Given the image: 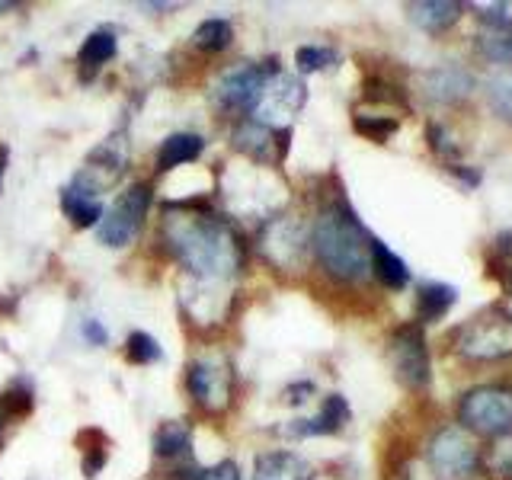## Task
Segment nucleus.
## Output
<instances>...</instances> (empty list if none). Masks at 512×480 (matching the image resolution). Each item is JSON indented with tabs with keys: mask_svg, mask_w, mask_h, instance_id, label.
Segmentation results:
<instances>
[{
	"mask_svg": "<svg viewBox=\"0 0 512 480\" xmlns=\"http://www.w3.org/2000/svg\"><path fill=\"white\" fill-rule=\"evenodd\" d=\"M160 231L173 260L202 285H228L247 266L244 234L205 202L189 199L167 205Z\"/></svg>",
	"mask_w": 512,
	"mask_h": 480,
	"instance_id": "nucleus-1",
	"label": "nucleus"
},
{
	"mask_svg": "<svg viewBox=\"0 0 512 480\" xmlns=\"http://www.w3.org/2000/svg\"><path fill=\"white\" fill-rule=\"evenodd\" d=\"M311 250L320 269L340 282H362L372 276V234L346 199L320 208L311 228Z\"/></svg>",
	"mask_w": 512,
	"mask_h": 480,
	"instance_id": "nucleus-2",
	"label": "nucleus"
},
{
	"mask_svg": "<svg viewBox=\"0 0 512 480\" xmlns=\"http://www.w3.org/2000/svg\"><path fill=\"white\" fill-rule=\"evenodd\" d=\"M186 391L202 413L208 416H221L228 413L234 404V391H237V375L234 365L212 352V356H196L186 365Z\"/></svg>",
	"mask_w": 512,
	"mask_h": 480,
	"instance_id": "nucleus-3",
	"label": "nucleus"
},
{
	"mask_svg": "<svg viewBox=\"0 0 512 480\" xmlns=\"http://www.w3.org/2000/svg\"><path fill=\"white\" fill-rule=\"evenodd\" d=\"M455 352L471 362H496L512 356V314L506 308H487L455 333Z\"/></svg>",
	"mask_w": 512,
	"mask_h": 480,
	"instance_id": "nucleus-4",
	"label": "nucleus"
},
{
	"mask_svg": "<svg viewBox=\"0 0 512 480\" xmlns=\"http://www.w3.org/2000/svg\"><path fill=\"white\" fill-rule=\"evenodd\" d=\"M154 202V186L151 183H132L122 196L112 202L100 224H96V237H100L103 247H128L132 240L141 234L144 218L151 212Z\"/></svg>",
	"mask_w": 512,
	"mask_h": 480,
	"instance_id": "nucleus-5",
	"label": "nucleus"
},
{
	"mask_svg": "<svg viewBox=\"0 0 512 480\" xmlns=\"http://www.w3.org/2000/svg\"><path fill=\"white\" fill-rule=\"evenodd\" d=\"M272 74H279V61L276 58H269L263 64H256V61L234 64V68L224 71L221 80H218L215 106L224 109V112H231V116H240V119L253 116V109H256V103H260V96H263L266 80Z\"/></svg>",
	"mask_w": 512,
	"mask_h": 480,
	"instance_id": "nucleus-6",
	"label": "nucleus"
},
{
	"mask_svg": "<svg viewBox=\"0 0 512 480\" xmlns=\"http://www.w3.org/2000/svg\"><path fill=\"white\" fill-rule=\"evenodd\" d=\"M458 420L477 436H506L512 432V394L496 384L471 388L458 400Z\"/></svg>",
	"mask_w": 512,
	"mask_h": 480,
	"instance_id": "nucleus-7",
	"label": "nucleus"
},
{
	"mask_svg": "<svg viewBox=\"0 0 512 480\" xmlns=\"http://www.w3.org/2000/svg\"><path fill=\"white\" fill-rule=\"evenodd\" d=\"M308 247H311V231L304 228V221L295 215L269 218L260 234V250L266 253V260L276 263L279 269H295L304 260Z\"/></svg>",
	"mask_w": 512,
	"mask_h": 480,
	"instance_id": "nucleus-8",
	"label": "nucleus"
},
{
	"mask_svg": "<svg viewBox=\"0 0 512 480\" xmlns=\"http://www.w3.org/2000/svg\"><path fill=\"white\" fill-rule=\"evenodd\" d=\"M391 362L397 378L407 384L410 391H423L432 378V362H429V346L420 324H404L391 336Z\"/></svg>",
	"mask_w": 512,
	"mask_h": 480,
	"instance_id": "nucleus-9",
	"label": "nucleus"
},
{
	"mask_svg": "<svg viewBox=\"0 0 512 480\" xmlns=\"http://www.w3.org/2000/svg\"><path fill=\"white\" fill-rule=\"evenodd\" d=\"M234 148L240 154H247L250 160H256V164H282L285 154H288V141H292V128H269L263 122H256V119H240L237 128H234Z\"/></svg>",
	"mask_w": 512,
	"mask_h": 480,
	"instance_id": "nucleus-10",
	"label": "nucleus"
},
{
	"mask_svg": "<svg viewBox=\"0 0 512 480\" xmlns=\"http://www.w3.org/2000/svg\"><path fill=\"white\" fill-rule=\"evenodd\" d=\"M304 100H308V90H304L301 80L279 71L266 80L263 96H260V103H256L250 119L263 122L269 128H282V122L292 119L295 112L304 106Z\"/></svg>",
	"mask_w": 512,
	"mask_h": 480,
	"instance_id": "nucleus-11",
	"label": "nucleus"
},
{
	"mask_svg": "<svg viewBox=\"0 0 512 480\" xmlns=\"http://www.w3.org/2000/svg\"><path fill=\"white\" fill-rule=\"evenodd\" d=\"M429 464L445 477H461L477 471L480 464V452L474 439L458 426H445L439 429L429 442Z\"/></svg>",
	"mask_w": 512,
	"mask_h": 480,
	"instance_id": "nucleus-12",
	"label": "nucleus"
},
{
	"mask_svg": "<svg viewBox=\"0 0 512 480\" xmlns=\"http://www.w3.org/2000/svg\"><path fill=\"white\" fill-rule=\"evenodd\" d=\"M100 180L80 170L74 180L61 189V212L68 215L77 228H93L103 218V202H100Z\"/></svg>",
	"mask_w": 512,
	"mask_h": 480,
	"instance_id": "nucleus-13",
	"label": "nucleus"
},
{
	"mask_svg": "<svg viewBox=\"0 0 512 480\" xmlns=\"http://www.w3.org/2000/svg\"><path fill=\"white\" fill-rule=\"evenodd\" d=\"M349 404L343 394H330L324 400V407H320L317 416L311 420H295L285 426V436L292 439H311V436H333V432H340L346 423H349Z\"/></svg>",
	"mask_w": 512,
	"mask_h": 480,
	"instance_id": "nucleus-14",
	"label": "nucleus"
},
{
	"mask_svg": "<svg viewBox=\"0 0 512 480\" xmlns=\"http://www.w3.org/2000/svg\"><path fill=\"white\" fill-rule=\"evenodd\" d=\"M423 90L436 103H458L474 90V74L464 71L461 64H439L423 74Z\"/></svg>",
	"mask_w": 512,
	"mask_h": 480,
	"instance_id": "nucleus-15",
	"label": "nucleus"
},
{
	"mask_svg": "<svg viewBox=\"0 0 512 480\" xmlns=\"http://www.w3.org/2000/svg\"><path fill=\"white\" fill-rule=\"evenodd\" d=\"M461 10L464 7L455 4V0H416V4H407V16L429 36L452 29L461 20Z\"/></svg>",
	"mask_w": 512,
	"mask_h": 480,
	"instance_id": "nucleus-16",
	"label": "nucleus"
},
{
	"mask_svg": "<svg viewBox=\"0 0 512 480\" xmlns=\"http://www.w3.org/2000/svg\"><path fill=\"white\" fill-rule=\"evenodd\" d=\"M253 480H314V471L292 452H266L253 464Z\"/></svg>",
	"mask_w": 512,
	"mask_h": 480,
	"instance_id": "nucleus-17",
	"label": "nucleus"
},
{
	"mask_svg": "<svg viewBox=\"0 0 512 480\" xmlns=\"http://www.w3.org/2000/svg\"><path fill=\"white\" fill-rule=\"evenodd\" d=\"M205 151V138L196 132H176L170 135L157 151V173H170L183 164H192Z\"/></svg>",
	"mask_w": 512,
	"mask_h": 480,
	"instance_id": "nucleus-18",
	"label": "nucleus"
},
{
	"mask_svg": "<svg viewBox=\"0 0 512 480\" xmlns=\"http://www.w3.org/2000/svg\"><path fill=\"white\" fill-rule=\"evenodd\" d=\"M372 272H375V279L384 288H391V292H400V288L410 285L407 263L400 260V256L388 244H384V240H378V237H372Z\"/></svg>",
	"mask_w": 512,
	"mask_h": 480,
	"instance_id": "nucleus-19",
	"label": "nucleus"
},
{
	"mask_svg": "<svg viewBox=\"0 0 512 480\" xmlns=\"http://www.w3.org/2000/svg\"><path fill=\"white\" fill-rule=\"evenodd\" d=\"M458 292L445 282H423L416 288V320L420 324H432V320H442L452 311Z\"/></svg>",
	"mask_w": 512,
	"mask_h": 480,
	"instance_id": "nucleus-20",
	"label": "nucleus"
},
{
	"mask_svg": "<svg viewBox=\"0 0 512 480\" xmlns=\"http://www.w3.org/2000/svg\"><path fill=\"white\" fill-rule=\"evenodd\" d=\"M189 448H192V429L183 420H170L154 432V455L157 458L180 461L189 455Z\"/></svg>",
	"mask_w": 512,
	"mask_h": 480,
	"instance_id": "nucleus-21",
	"label": "nucleus"
},
{
	"mask_svg": "<svg viewBox=\"0 0 512 480\" xmlns=\"http://www.w3.org/2000/svg\"><path fill=\"white\" fill-rule=\"evenodd\" d=\"M234 42V26L228 20H221V16H212V20H202L192 32V45L199 48L205 55H218L224 52Z\"/></svg>",
	"mask_w": 512,
	"mask_h": 480,
	"instance_id": "nucleus-22",
	"label": "nucleus"
},
{
	"mask_svg": "<svg viewBox=\"0 0 512 480\" xmlns=\"http://www.w3.org/2000/svg\"><path fill=\"white\" fill-rule=\"evenodd\" d=\"M116 52H119V42H116V36L112 32H106V29H96V32H90V36L84 39V45H80V52H77V61L84 64V68H103L106 61H112L116 58Z\"/></svg>",
	"mask_w": 512,
	"mask_h": 480,
	"instance_id": "nucleus-23",
	"label": "nucleus"
},
{
	"mask_svg": "<svg viewBox=\"0 0 512 480\" xmlns=\"http://www.w3.org/2000/svg\"><path fill=\"white\" fill-rule=\"evenodd\" d=\"M477 48L487 61L512 64V26H493L477 36Z\"/></svg>",
	"mask_w": 512,
	"mask_h": 480,
	"instance_id": "nucleus-24",
	"label": "nucleus"
},
{
	"mask_svg": "<svg viewBox=\"0 0 512 480\" xmlns=\"http://www.w3.org/2000/svg\"><path fill=\"white\" fill-rule=\"evenodd\" d=\"M160 356H164V349H160V343L154 340L151 333L135 330V333L125 340V359L132 362V365H151V362H157Z\"/></svg>",
	"mask_w": 512,
	"mask_h": 480,
	"instance_id": "nucleus-25",
	"label": "nucleus"
},
{
	"mask_svg": "<svg viewBox=\"0 0 512 480\" xmlns=\"http://www.w3.org/2000/svg\"><path fill=\"white\" fill-rule=\"evenodd\" d=\"M487 471L496 477V480H512V432H506V436H496L490 452L484 458Z\"/></svg>",
	"mask_w": 512,
	"mask_h": 480,
	"instance_id": "nucleus-26",
	"label": "nucleus"
},
{
	"mask_svg": "<svg viewBox=\"0 0 512 480\" xmlns=\"http://www.w3.org/2000/svg\"><path fill=\"white\" fill-rule=\"evenodd\" d=\"M352 125H356L359 135H365L368 141H378V144H384L400 128V122L394 116H365V112H356Z\"/></svg>",
	"mask_w": 512,
	"mask_h": 480,
	"instance_id": "nucleus-27",
	"label": "nucleus"
},
{
	"mask_svg": "<svg viewBox=\"0 0 512 480\" xmlns=\"http://www.w3.org/2000/svg\"><path fill=\"white\" fill-rule=\"evenodd\" d=\"M487 96H490V106L496 116L512 125V71L496 74L487 84Z\"/></svg>",
	"mask_w": 512,
	"mask_h": 480,
	"instance_id": "nucleus-28",
	"label": "nucleus"
},
{
	"mask_svg": "<svg viewBox=\"0 0 512 480\" xmlns=\"http://www.w3.org/2000/svg\"><path fill=\"white\" fill-rule=\"evenodd\" d=\"M336 61V52L333 48H324V45H301L295 52V64L301 74H314V71H324Z\"/></svg>",
	"mask_w": 512,
	"mask_h": 480,
	"instance_id": "nucleus-29",
	"label": "nucleus"
},
{
	"mask_svg": "<svg viewBox=\"0 0 512 480\" xmlns=\"http://www.w3.org/2000/svg\"><path fill=\"white\" fill-rule=\"evenodd\" d=\"M32 410V394L23 388H10L7 394H0V416L10 420V416H23Z\"/></svg>",
	"mask_w": 512,
	"mask_h": 480,
	"instance_id": "nucleus-30",
	"label": "nucleus"
},
{
	"mask_svg": "<svg viewBox=\"0 0 512 480\" xmlns=\"http://www.w3.org/2000/svg\"><path fill=\"white\" fill-rule=\"evenodd\" d=\"M426 138H429V148L436 151L439 157H445V160H452V157H458V144L448 138V132L439 125V122H429L426 125Z\"/></svg>",
	"mask_w": 512,
	"mask_h": 480,
	"instance_id": "nucleus-31",
	"label": "nucleus"
},
{
	"mask_svg": "<svg viewBox=\"0 0 512 480\" xmlns=\"http://www.w3.org/2000/svg\"><path fill=\"white\" fill-rule=\"evenodd\" d=\"M477 10H480V20L487 23V29H493V26H512L506 4H477Z\"/></svg>",
	"mask_w": 512,
	"mask_h": 480,
	"instance_id": "nucleus-32",
	"label": "nucleus"
},
{
	"mask_svg": "<svg viewBox=\"0 0 512 480\" xmlns=\"http://www.w3.org/2000/svg\"><path fill=\"white\" fill-rule=\"evenodd\" d=\"M199 480H240V468L234 461H218L212 468H202Z\"/></svg>",
	"mask_w": 512,
	"mask_h": 480,
	"instance_id": "nucleus-33",
	"label": "nucleus"
},
{
	"mask_svg": "<svg viewBox=\"0 0 512 480\" xmlns=\"http://www.w3.org/2000/svg\"><path fill=\"white\" fill-rule=\"evenodd\" d=\"M80 333H84V340H87V343H93V346H106V343H109L106 327L100 324V320H93V317H87V320H84V327H80Z\"/></svg>",
	"mask_w": 512,
	"mask_h": 480,
	"instance_id": "nucleus-34",
	"label": "nucleus"
},
{
	"mask_svg": "<svg viewBox=\"0 0 512 480\" xmlns=\"http://www.w3.org/2000/svg\"><path fill=\"white\" fill-rule=\"evenodd\" d=\"M106 464V448H87L84 452V477H96Z\"/></svg>",
	"mask_w": 512,
	"mask_h": 480,
	"instance_id": "nucleus-35",
	"label": "nucleus"
},
{
	"mask_svg": "<svg viewBox=\"0 0 512 480\" xmlns=\"http://www.w3.org/2000/svg\"><path fill=\"white\" fill-rule=\"evenodd\" d=\"M308 394H314V384L311 381H301V384H292V388L285 391V400L288 404H304Z\"/></svg>",
	"mask_w": 512,
	"mask_h": 480,
	"instance_id": "nucleus-36",
	"label": "nucleus"
},
{
	"mask_svg": "<svg viewBox=\"0 0 512 480\" xmlns=\"http://www.w3.org/2000/svg\"><path fill=\"white\" fill-rule=\"evenodd\" d=\"M448 170H452L464 186H471V189H474V186H480V173H477V170H471L468 164H448Z\"/></svg>",
	"mask_w": 512,
	"mask_h": 480,
	"instance_id": "nucleus-37",
	"label": "nucleus"
},
{
	"mask_svg": "<svg viewBox=\"0 0 512 480\" xmlns=\"http://www.w3.org/2000/svg\"><path fill=\"white\" fill-rule=\"evenodd\" d=\"M496 253H500V260H512V231L496 237Z\"/></svg>",
	"mask_w": 512,
	"mask_h": 480,
	"instance_id": "nucleus-38",
	"label": "nucleus"
},
{
	"mask_svg": "<svg viewBox=\"0 0 512 480\" xmlns=\"http://www.w3.org/2000/svg\"><path fill=\"white\" fill-rule=\"evenodd\" d=\"M7 160H10V151L0 144V189H4V173H7Z\"/></svg>",
	"mask_w": 512,
	"mask_h": 480,
	"instance_id": "nucleus-39",
	"label": "nucleus"
},
{
	"mask_svg": "<svg viewBox=\"0 0 512 480\" xmlns=\"http://www.w3.org/2000/svg\"><path fill=\"white\" fill-rule=\"evenodd\" d=\"M16 4H13V0H0V10H13Z\"/></svg>",
	"mask_w": 512,
	"mask_h": 480,
	"instance_id": "nucleus-40",
	"label": "nucleus"
},
{
	"mask_svg": "<svg viewBox=\"0 0 512 480\" xmlns=\"http://www.w3.org/2000/svg\"><path fill=\"white\" fill-rule=\"evenodd\" d=\"M4 423H7V420H4V416H0V426H4Z\"/></svg>",
	"mask_w": 512,
	"mask_h": 480,
	"instance_id": "nucleus-41",
	"label": "nucleus"
}]
</instances>
